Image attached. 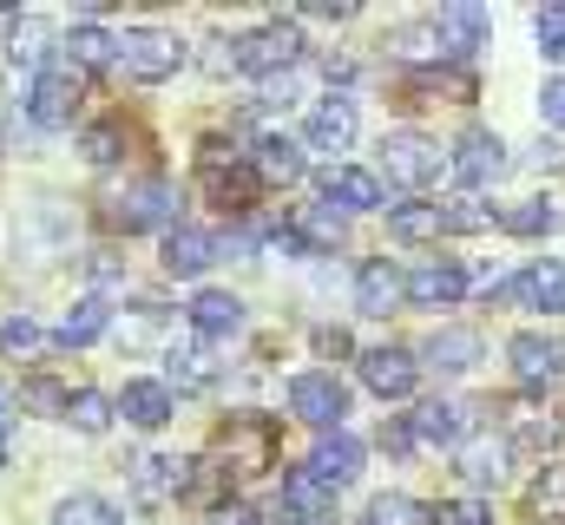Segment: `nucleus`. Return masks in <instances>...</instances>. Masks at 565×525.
<instances>
[{"mask_svg":"<svg viewBox=\"0 0 565 525\" xmlns=\"http://www.w3.org/2000/svg\"><path fill=\"white\" fill-rule=\"evenodd\" d=\"M507 355H513V375H520L526 388H553V382L565 375V342L540 335V329L513 335V342H507Z\"/></svg>","mask_w":565,"mask_h":525,"instance_id":"obj_11","label":"nucleus"},{"mask_svg":"<svg viewBox=\"0 0 565 525\" xmlns=\"http://www.w3.org/2000/svg\"><path fill=\"white\" fill-rule=\"evenodd\" d=\"M204 191H211V204H217L224 217H244V211L264 197V178H257V164L237 158V164H211V171H204Z\"/></svg>","mask_w":565,"mask_h":525,"instance_id":"obj_15","label":"nucleus"},{"mask_svg":"<svg viewBox=\"0 0 565 525\" xmlns=\"http://www.w3.org/2000/svg\"><path fill=\"white\" fill-rule=\"evenodd\" d=\"M20 400L40 407V414H60V420H66V400H73V394L60 388V382H46V375H33V382H20Z\"/></svg>","mask_w":565,"mask_h":525,"instance_id":"obj_40","label":"nucleus"},{"mask_svg":"<svg viewBox=\"0 0 565 525\" xmlns=\"http://www.w3.org/2000/svg\"><path fill=\"white\" fill-rule=\"evenodd\" d=\"M447 171L467 184V191H480V184H493L500 171H507V144H500V131H467L454 151H447Z\"/></svg>","mask_w":565,"mask_h":525,"instance_id":"obj_9","label":"nucleus"},{"mask_svg":"<svg viewBox=\"0 0 565 525\" xmlns=\"http://www.w3.org/2000/svg\"><path fill=\"white\" fill-rule=\"evenodd\" d=\"M7 53H13L20 66H40V60H46V20H40V13H20V20H13V40H7Z\"/></svg>","mask_w":565,"mask_h":525,"instance_id":"obj_37","label":"nucleus"},{"mask_svg":"<svg viewBox=\"0 0 565 525\" xmlns=\"http://www.w3.org/2000/svg\"><path fill=\"white\" fill-rule=\"evenodd\" d=\"M106 329H113V309H106L99 296H79V302L66 309V322H60V342H66V349H86V342H99Z\"/></svg>","mask_w":565,"mask_h":525,"instance_id":"obj_27","label":"nucleus"},{"mask_svg":"<svg viewBox=\"0 0 565 525\" xmlns=\"http://www.w3.org/2000/svg\"><path fill=\"white\" fill-rule=\"evenodd\" d=\"M171 388L164 382H126V394H119V414L132 420V427H145V433H158L164 420H171Z\"/></svg>","mask_w":565,"mask_h":525,"instance_id":"obj_24","label":"nucleus"},{"mask_svg":"<svg viewBox=\"0 0 565 525\" xmlns=\"http://www.w3.org/2000/svg\"><path fill=\"white\" fill-rule=\"evenodd\" d=\"M513 302L520 309H540V315H565V262H553V257H540L533 269H520L513 282Z\"/></svg>","mask_w":565,"mask_h":525,"instance_id":"obj_18","label":"nucleus"},{"mask_svg":"<svg viewBox=\"0 0 565 525\" xmlns=\"http://www.w3.org/2000/svg\"><path fill=\"white\" fill-rule=\"evenodd\" d=\"M408 433H415V447H460V440H467V407H454V400H422V407L408 414Z\"/></svg>","mask_w":565,"mask_h":525,"instance_id":"obj_21","label":"nucleus"},{"mask_svg":"<svg viewBox=\"0 0 565 525\" xmlns=\"http://www.w3.org/2000/svg\"><path fill=\"white\" fill-rule=\"evenodd\" d=\"M302 60V33L296 20H270V26H250L244 40H231V66L250 73V79H277Z\"/></svg>","mask_w":565,"mask_h":525,"instance_id":"obj_2","label":"nucleus"},{"mask_svg":"<svg viewBox=\"0 0 565 525\" xmlns=\"http://www.w3.org/2000/svg\"><path fill=\"white\" fill-rule=\"evenodd\" d=\"M388 53L395 60H408V66H440V33H434V20H415V26H402V33H388Z\"/></svg>","mask_w":565,"mask_h":525,"instance_id":"obj_31","label":"nucleus"},{"mask_svg":"<svg viewBox=\"0 0 565 525\" xmlns=\"http://www.w3.org/2000/svg\"><path fill=\"white\" fill-rule=\"evenodd\" d=\"M322 204L329 211H382V178L375 171H362V164H329L322 171Z\"/></svg>","mask_w":565,"mask_h":525,"instance_id":"obj_13","label":"nucleus"},{"mask_svg":"<svg viewBox=\"0 0 565 525\" xmlns=\"http://www.w3.org/2000/svg\"><path fill=\"white\" fill-rule=\"evenodd\" d=\"M0 460H7V407H0Z\"/></svg>","mask_w":565,"mask_h":525,"instance_id":"obj_48","label":"nucleus"},{"mask_svg":"<svg viewBox=\"0 0 565 525\" xmlns=\"http://www.w3.org/2000/svg\"><path fill=\"white\" fill-rule=\"evenodd\" d=\"M66 420H73L79 433H106V427H113V400L93 394V388H79L73 400H66Z\"/></svg>","mask_w":565,"mask_h":525,"instance_id":"obj_39","label":"nucleus"},{"mask_svg":"<svg viewBox=\"0 0 565 525\" xmlns=\"http://www.w3.org/2000/svg\"><path fill=\"white\" fill-rule=\"evenodd\" d=\"M487 224H500L487 204H473V197H447L440 204V231H454V237H473V231H487Z\"/></svg>","mask_w":565,"mask_h":525,"instance_id":"obj_38","label":"nucleus"},{"mask_svg":"<svg viewBox=\"0 0 565 525\" xmlns=\"http://www.w3.org/2000/svg\"><path fill=\"white\" fill-rule=\"evenodd\" d=\"M119 66H126V79L158 86V79H171V73L184 66V46H178V33H164V26H126V33H119Z\"/></svg>","mask_w":565,"mask_h":525,"instance_id":"obj_4","label":"nucleus"},{"mask_svg":"<svg viewBox=\"0 0 565 525\" xmlns=\"http://www.w3.org/2000/svg\"><path fill=\"white\" fill-rule=\"evenodd\" d=\"M224 257V244L198 224H171L164 231V276H204L211 262Z\"/></svg>","mask_w":565,"mask_h":525,"instance_id":"obj_16","label":"nucleus"},{"mask_svg":"<svg viewBox=\"0 0 565 525\" xmlns=\"http://www.w3.org/2000/svg\"><path fill=\"white\" fill-rule=\"evenodd\" d=\"M106 60H119V40H113L106 26L79 20V26L66 33V66H106Z\"/></svg>","mask_w":565,"mask_h":525,"instance_id":"obj_28","label":"nucleus"},{"mask_svg":"<svg viewBox=\"0 0 565 525\" xmlns=\"http://www.w3.org/2000/svg\"><path fill=\"white\" fill-rule=\"evenodd\" d=\"M329 513H335V493L309 467H289L282 473V519H329Z\"/></svg>","mask_w":565,"mask_h":525,"instance_id":"obj_23","label":"nucleus"},{"mask_svg":"<svg viewBox=\"0 0 565 525\" xmlns=\"http://www.w3.org/2000/svg\"><path fill=\"white\" fill-rule=\"evenodd\" d=\"M164 368H171V382H178V388H211V382H217V368H211V355H204L198 342H171Z\"/></svg>","mask_w":565,"mask_h":525,"instance_id":"obj_32","label":"nucleus"},{"mask_svg":"<svg viewBox=\"0 0 565 525\" xmlns=\"http://www.w3.org/2000/svg\"><path fill=\"white\" fill-rule=\"evenodd\" d=\"M282 525H335V519H282Z\"/></svg>","mask_w":565,"mask_h":525,"instance_id":"obj_49","label":"nucleus"},{"mask_svg":"<svg viewBox=\"0 0 565 525\" xmlns=\"http://www.w3.org/2000/svg\"><path fill=\"white\" fill-rule=\"evenodd\" d=\"M355 126H362L355 119V99H342V93L335 99H316L309 106V126H302V151H329L335 158V151L355 144Z\"/></svg>","mask_w":565,"mask_h":525,"instance_id":"obj_10","label":"nucleus"},{"mask_svg":"<svg viewBox=\"0 0 565 525\" xmlns=\"http://www.w3.org/2000/svg\"><path fill=\"white\" fill-rule=\"evenodd\" d=\"M289 414L309 420V427H322V433H335V427L349 420V388H342L329 368H309V375L289 382Z\"/></svg>","mask_w":565,"mask_h":525,"instance_id":"obj_6","label":"nucleus"},{"mask_svg":"<svg viewBox=\"0 0 565 525\" xmlns=\"http://www.w3.org/2000/svg\"><path fill=\"white\" fill-rule=\"evenodd\" d=\"M427 368H440V375H473L480 368V335L473 329H434L422 349Z\"/></svg>","mask_w":565,"mask_h":525,"instance_id":"obj_22","label":"nucleus"},{"mask_svg":"<svg viewBox=\"0 0 565 525\" xmlns=\"http://www.w3.org/2000/svg\"><path fill=\"white\" fill-rule=\"evenodd\" d=\"M382 171H388V184H402V191H427V184L447 171V151H440V138L402 126V131L382 138Z\"/></svg>","mask_w":565,"mask_h":525,"instance_id":"obj_3","label":"nucleus"},{"mask_svg":"<svg viewBox=\"0 0 565 525\" xmlns=\"http://www.w3.org/2000/svg\"><path fill=\"white\" fill-rule=\"evenodd\" d=\"M309 473H316L329 493L355 486V480H362V440H355V433H342V427H335V433H322V440H316V453H309Z\"/></svg>","mask_w":565,"mask_h":525,"instance_id":"obj_14","label":"nucleus"},{"mask_svg":"<svg viewBox=\"0 0 565 525\" xmlns=\"http://www.w3.org/2000/svg\"><path fill=\"white\" fill-rule=\"evenodd\" d=\"M434 33H440V60H467V53H480V46H487L493 20H487V7L454 0V7H440V13H434Z\"/></svg>","mask_w":565,"mask_h":525,"instance_id":"obj_12","label":"nucleus"},{"mask_svg":"<svg viewBox=\"0 0 565 525\" xmlns=\"http://www.w3.org/2000/svg\"><path fill=\"white\" fill-rule=\"evenodd\" d=\"M0 349H7V355H26V349H40V329H33L26 315H7V322H0Z\"/></svg>","mask_w":565,"mask_h":525,"instance_id":"obj_44","label":"nucleus"},{"mask_svg":"<svg viewBox=\"0 0 565 525\" xmlns=\"http://www.w3.org/2000/svg\"><path fill=\"white\" fill-rule=\"evenodd\" d=\"M546 447H565V420H540V414H526V420L513 427V440H507V453H546Z\"/></svg>","mask_w":565,"mask_h":525,"instance_id":"obj_35","label":"nucleus"},{"mask_svg":"<svg viewBox=\"0 0 565 525\" xmlns=\"http://www.w3.org/2000/svg\"><path fill=\"white\" fill-rule=\"evenodd\" d=\"M540 113H546V126L565 131V79H546V93H540Z\"/></svg>","mask_w":565,"mask_h":525,"instance_id":"obj_46","label":"nucleus"},{"mask_svg":"<svg viewBox=\"0 0 565 525\" xmlns=\"http://www.w3.org/2000/svg\"><path fill=\"white\" fill-rule=\"evenodd\" d=\"M171 211H178V191H171L164 178H145V184H126V191L106 204V224L132 237V231H164Z\"/></svg>","mask_w":565,"mask_h":525,"instance_id":"obj_5","label":"nucleus"},{"mask_svg":"<svg viewBox=\"0 0 565 525\" xmlns=\"http://www.w3.org/2000/svg\"><path fill=\"white\" fill-rule=\"evenodd\" d=\"M250 164H257V178H264V184H296L309 158H302V144H296V138H282V131H264Z\"/></svg>","mask_w":565,"mask_h":525,"instance_id":"obj_25","label":"nucleus"},{"mask_svg":"<svg viewBox=\"0 0 565 525\" xmlns=\"http://www.w3.org/2000/svg\"><path fill=\"white\" fill-rule=\"evenodd\" d=\"M184 315H191V329H198L204 342H224V335L244 329V296H231V289H198Z\"/></svg>","mask_w":565,"mask_h":525,"instance_id":"obj_19","label":"nucleus"},{"mask_svg":"<svg viewBox=\"0 0 565 525\" xmlns=\"http://www.w3.org/2000/svg\"><path fill=\"white\" fill-rule=\"evenodd\" d=\"M526 506H533V519L546 525H565V460H553L540 480H533V493H526Z\"/></svg>","mask_w":565,"mask_h":525,"instance_id":"obj_33","label":"nucleus"},{"mask_svg":"<svg viewBox=\"0 0 565 525\" xmlns=\"http://www.w3.org/2000/svg\"><path fill=\"white\" fill-rule=\"evenodd\" d=\"M460 296H467V269L460 262H422L408 276V302L415 309H454Z\"/></svg>","mask_w":565,"mask_h":525,"instance_id":"obj_20","label":"nucleus"},{"mask_svg":"<svg viewBox=\"0 0 565 525\" xmlns=\"http://www.w3.org/2000/svg\"><path fill=\"white\" fill-rule=\"evenodd\" d=\"M395 302H408V276L388 257H369L355 269V309H362V315H388Z\"/></svg>","mask_w":565,"mask_h":525,"instance_id":"obj_17","label":"nucleus"},{"mask_svg":"<svg viewBox=\"0 0 565 525\" xmlns=\"http://www.w3.org/2000/svg\"><path fill=\"white\" fill-rule=\"evenodd\" d=\"M277 467V420L270 414H231V427L211 447V473L217 480H257Z\"/></svg>","mask_w":565,"mask_h":525,"instance_id":"obj_1","label":"nucleus"},{"mask_svg":"<svg viewBox=\"0 0 565 525\" xmlns=\"http://www.w3.org/2000/svg\"><path fill=\"white\" fill-rule=\"evenodd\" d=\"M434 525H493V506L487 500H447V506H434Z\"/></svg>","mask_w":565,"mask_h":525,"instance_id":"obj_41","label":"nucleus"},{"mask_svg":"<svg viewBox=\"0 0 565 525\" xmlns=\"http://www.w3.org/2000/svg\"><path fill=\"white\" fill-rule=\"evenodd\" d=\"M289 237H296L302 250H335V244H342V211H329V204H309V211L289 224Z\"/></svg>","mask_w":565,"mask_h":525,"instance_id":"obj_29","label":"nucleus"},{"mask_svg":"<svg viewBox=\"0 0 565 525\" xmlns=\"http://www.w3.org/2000/svg\"><path fill=\"white\" fill-rule=\"evenodd\" d=\"M382 447H388V453H415V433H408V420H382Z\"/></svg>","mask_w":565,"mask_h":525,"instance_id":"obj_47","label":"nucleus"},{"mask_svg":"<svg viewBox=\"0 0 565 525\" xmlns=\"http://www.w3.org/2000/svg\"><path fill=\"white\" fill-rule=\"evenodd\" d=\"M355 368H362V388L382 394V400H408V394L422 388V362H415L408 349H395V342L362 349V355H355Z\"/></svg>","mask_w":565,"mask_h":525,"instance_id":"obj_8","label":"nucleus"},{"mask_svg":"<svg viewBox=\"0 0 565 525\" xmlns=\"http://www.w3.org/2000/svg\"><path fill=\"white\" fill-rule=\"evenodd\" d=\"M211 525H264V513H257L250 500H217V506H211Z\"/></svg>","mask_w":565,"mask_h":525,"instance_id":"obj_45","label":"nucleus"},{"mask_svg":"<svg viewBox=\"0 0 565 525\" xmlns=\"http://www.w3.org/2000/svg\"><path fill=\"white\" fill-rule=\"evenodd\" d=\"M26 119L40 131H66L79 119V73L73 66H46L40 79H33V93H26Z\"/></svg>","mask_w":565,"mask_h":525,"instance_id":"obj_7","label":"nucleus"},{"mask_svg":"<svg viewBox=\"0 0 565 525\" xmlns=\"http://www.w3.org/2000/svg\"><path fill=\"white\" fill-rule=\"evenodd\" d=\"M388 237L395 244H434L440 237V204H395L388 211Z\"/></svg>","mask_w":565,"mask_h":525,"instance_id":"obj_30","label":"nucleus"},{"mask_svg":"<svg viewBox=\"0 0 565 525\" xmlns=\"http://www.w3.org/2000/svg\"><path fill=\"white\" fill-rule=\"evenodd\" d=\"M119 144H126V126H93L86 131V158H93V164H119V158H126Z\"/></svg>","mask_w":565,"mask_h":525,"instance_id":"obj_43","label":"nucleus"},{"mask_svg":"<svg viewBox=\"0 0 565 525\" xmlns=\"http://www.w3.org/2000/svg\"><path fill=\"white\" fill-rule=\"evenodd\" d=\"M553 224H559V211H553L546 197H526V204L500 211V231H513V237H546Z\"/></svg>","mask_w":565,"mask_h":525,"instance_id":"obj_34","label":"nucleus"},{"mask_svg":"<svg viewBox=\"0 0 565 525\" xmlns=\"http://www.w3.org/2000/svg\"><path fill=\"white\" fill-rule=\"evenodd\" d=\"M533 26H540V53L565 66V7H540V20H533Z\"/></svg>","mask_w":565,"mask_h":525,"instance_id":"obj_42","label":"nucleus"},{"mask_svg":"<svg viewBox=\"0 0 565 525\" xmlns=\"http://www.w3.org/2000/svg\"><path fill=\"white\" fill-rule=\"evenodd\" d=\"M369 525H434V506L408 500V493H382V500L369 506Z\"/></svg>","mask_w":565,"mask_h":525,"instance_id":"obj_36","label":"nucleus"},{"mask_svg":"<svg viewBox=\"0 0 565 525\" xmlns=\"http://www.w3.org/2000/svg\"><path fill=\"white\" fill-rule=\"evenodd\" d=\"M507 440H493V433H480V440H460V473L473 480V486H500L507 480Z\"/></svg>","mask_w":565,"mask_h":525,"instance_id":"obj_26","label":"nucleus"}]
</instances>
